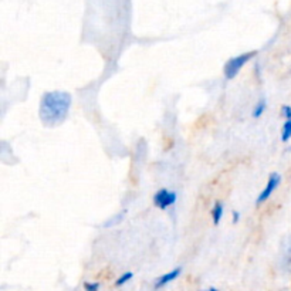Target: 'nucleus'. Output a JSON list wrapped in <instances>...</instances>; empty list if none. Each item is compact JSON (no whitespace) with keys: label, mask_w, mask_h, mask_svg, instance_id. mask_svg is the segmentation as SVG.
I'll return each mask as SVG.
<instances>
[{"label":"nucleus","mask_w":291,"mask_h":291,"mask_svg":"<svg viewBox=\"0 0 291 291\" xmlns=\"http://www.w3.org/2000/svg\"><path fill=\"white\" fill-rule=\"evenodd\" d=\"M100 287H101L100 283H90V281H85L84 283L85 291H98L100 290Z\"/></svg>","instance_id":"obj_10"},{"label":"nucleus","mask_w":291,"mask_h":291,"mask_svg":"<svg viewBox=\"0 0 291 291\" xmlns=\"http://www.w3.org/2000/svg\"><path fill=\"white\" fill-rule=\"evenodd\" d=\"M280 183H281V175L277 173V172H273V173H270L268 176V181H267L266 186L264 189L261 190L260 195L257 196V199H256V206H260L263 205L264 202L268 200V198L271 196V195L277 190V188L280 186Z\"/></svg>","instance_id":"obj_3"},{"label":"nucleus","mask_w":291,"mask_h":291,"mask_svg":"<svg viewBox=\"0 0 291 291\" xmlns=\"http://www.w3.org/2000/svg\"><path fill=\"white\" fill-rule=\"evenodd\" d=\"M223 212H225L223 203H222V202H216V203L213 205V209H212L213 225L218 226L219 223L222 222V218H223Z\"/></svg>","instance_id":"obj_6"},{"label":"nucleus","mask_w":291,"mask_h":291,"mask_svg":"<svg viewBox=\"0 0 291 291\" xmlns=\"http://www.w3.org/2000/svg\"><path fill=\"white\" fill-rule=\"evenodd\" d=\"M205 291H219L218 288H215V287H210V288H207V290H205Z\"/></svg>","instance_id":"obj_13"},{"label":"nucleus","mask_w":291,"mask_h":291,"mask_svg":"<svg viewBox=\"0 0 291 291\" xmlns=\"http://www.w3.org/2000/svg\"><path fill=\"white\" fill-rule=\"evenodd\" d=\"M266 98H260V100L257 101V104H256L255 109H253V118H260V117L264 114V111H266Z\"/></svg>","instance_id":"obj_7"},{"label":"nucleus","mask_w":291,"mask_h":291,"mask_svg":"<svg viewBox=\"0 0 291 291\" xmlns=\"http://www.w3.org/2000/svg\"><path fill=\"white\" fill-rule=\"evenodd\" d=\"M181 273H182V267H176L173 270L165 273L164 276H161V277L155 281V288L158 290V288H162V287L168 285L169 283H172V281H175V280L181 276Z\"/></svg>","instance_id":"obj_5"},{"label":"nucleus","mask_w":291,"mask_h":291,"mask_svg":"<svg viewBox=\"0 0 291 291\" xmlns=\"http://www.w3.org/2000/svg\"><path fill=\"white\" fill-rule=\"evenodd\" d=\"M288 151H291V146H290V149H288Z\"/></svg>","instance_id":"obj_14"},{"label":"nucleus","mask_w":291,"mask_h":291,"mask_svg":"<svg viewBox=\"0 0 291 291\" xmlns=\"http://www.w3.org/2000/svg\"><path fill=\"white\" fill-rule=\"evenodd\" d=\"M239 220H240V213L236 212V210H235V212L231 213V222H233V223L236 225V223H237V222H239Z\"/></svg>","instance_id":"obj_12"},{"label":"nucleus","mask_w":291,"mask_h":291,"mask_svg":"<svg viewBox=\"0 0 291 291\" xmlns=\"http://www.w3.org/2000/svg\"><path fill=\"white\" fill-rule=\"evenodd\" d=\"M281 111H283V117L285 120H291V107L290 105H283L281 107Z\"/></svg>","instance_id":"obj_11"},{"label":"nucleus","mask_w":291,"mask_h":291,"mask_svg":"<svg viewBox=\"0 0 291 291\" xmlns=\"http://www.w3.org/2000/svg\"><path fill=\"white\" fill-rule=\"evenodd\" d=\"M176 193L169 189H159L158 192L153 196V205L159 207L161 210H166L176 202Z\"/></svg>","instance_id":"obj_4"},{"label":"nucleus","mask_w":291,"mask_h":291,"mask_svg":"<svg viewBox=\"0 0 291 291\" xmlns=\"http://www.w3.org/2000/svg\"><path fill=\"white\" fill-rule=\"evenodd\" d=\"M291 140V120H285L281 129V141L287 142Z\"/></svg>","instance_id":"obj_8"},{"label":"nucleus","mask_w":291,"mask_h":291,"mask_svg":"<svg viewBox=\"0 0 291 291\" xmlns=\"http://www.w3.org/2000/svg\"><path fill=\"white\" fill-rule=\"evenodd\" d=\"M132 277H133L132 271H125V273L122 274V276H120V277L117 279L115 285L117 287H121V285L127 284L129 280H132Z\"/></svg>","instance_id":"obj_9"},{"label":"nucleus","mask_w":291,"mask_h":291,"mask_svg":"<svg viewBox=\"0 0 291 291\" xmlns=\"http://www.w3.org/2000/svg\"><path fill=\"white\" fill-rule=\"evenodd\" d=\"M256 54H257V51H247V53H243V54L230 59V60L226 63L225 68H223V74H225L226 79H235L237 74H239V71L244 67V64H247Z\"/></svg>","instance_id":"obj_2"},{"label":"nucleus","mask_w":291,"mask_h":291,"mask_svg":"<svg viewBox=\"0 0 291 291\" xmlns=\"http://www.w3.org/2000/svg\"><path fill=\"white\" fill-rule=\"evenodd\" d=\"M73 97L67 91H54L44 92L40 100L38 107V117L44 127H59L66 121L70 108H71Z\"/></svg>","instance_id":"obj_1"}]
</instances>
